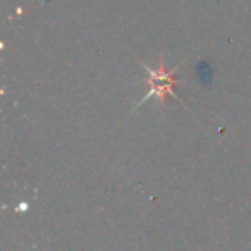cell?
<instances>
[{"instance_id": "cell-1", "label": "cell", "mask_w": 251, "mask_h": 251, "mask_svg": "<svg viewBox=\"0 0 251 251\" xmlns=\"http://www.w3.org/2000/svg\"><path fill=\"white\" fill-rule=\"evenodd\" d=\"M184 62H186V60H182L179 66L172 67L171 71L165 69L164 57H160V59H158V67H157V69H153V67H150V66H147V64L141 62V66H143L145 71H147L148 93L145 95V97L141 98L136 105H134L133 110H136L138 107H141L143 103H147L148 100H158V103L164 105L165 103V97H167V95H169V97H172V98H176V100H179L182 103L181 98L174 93V84L177 83L174 76H176V73L179 71V67H181Z\"/></svg>"}]
</instances>
